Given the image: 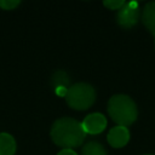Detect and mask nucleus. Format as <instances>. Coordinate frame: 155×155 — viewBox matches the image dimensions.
Instances as JSON below:
<instances>
[{"label": "nucleus", "instance_id": "f257e3e1", "mask_svg": "<svg viewBox=\"0 0 155 155\" xmlns=\"http://www.w3.org/2000/svg\"><path fill=\"white\" fill-rule=\"evenodd\" d=\"M50 136L58 147L73 149L82 144L86 132L80 121L73 117H61L53 122Z\"/></svg>", "mask_w": 155, "mask_h": 155}, {"label": "nucleus", "instance_id": "f03ea898", "mask_svg": "<svg viewBox=\"0 0 155 155\" xmlns=\"http://www.w3.org/2000/svg\"><path fill=\"white\" fill-rule=\"evenodd\" d=\"M108 113L117 126L132 125L138 115L134 101L127 94H114L108 102Z\"/></svg>", "mask_w": 155, "mask_h": 155}, {"label": "nucleus", "instance_id": "7ed1b4c3", "mask_svg": "<svg viewBox=\"0 0 155 155\" xmlns=\"http://www.w3.org/2000/svg\"><path fill=\"white\" fill-rule=\"evenodd\" d=\"M65 101L71 109L86 110L96 101L94 88L86 82H78L71 85L65 93Z\"/></svg>", "mask_w": 155, "mask_h": 155}, {"label": "nucleus", "instance_id": "20e7f679", "mask_svg": "<svg viewBox=\"0 0 155 155\" xmlns=\"http://www.w3.org/2000/svg\"><path fill=\"white\" fill-rule=\"evenodd\" d=\"M139 19V5L136 1H127L116 12V22L122 28H132Z\"/></svg>", "mask_w": 155, "mask_h": 155}, {"label": "nucleus", "instance_id": "39448f33", "mask_svg": "<svg viewBox=\"0 0 155 155\" xmlns=\"http://www.w3.org/2000/svg\"><path fill=\"white\" fill-rule=\"evenodd\" d=\"M81 124L86 133L98 134L105 130L107 117L101 113H92V114H88Z\"/></svg>", "mask_w": 155, "mask_h": 155}, {"label": "nucleus", "instance_id": "423d86ee", "mask_svg": "<svg viewBox=\"0 0 155 155\" xmlns=\"http://www.w3.org/2000/svg\"><path fill=\"white\" fill-rule=\"evenodd\" d=\"M108 143L113 148H122L130 140V131L124 126H115L108 133Z\"/></svg>", "mask_w": 155, "mask_h": 155}, {"label": "nucleus", "instance_id": "0eeeda50", "mask_svg": "<svg viewBox=\"0 0 155 155\" xmlns=\"http://www.w3.org/2000/svg\"><path fill=\"white\" fill-rule=\"evenodd\" d=\"M142 22L145 28L155 35V1L148 2L142 12Z\"/></svg>", "mask_w": 155, "mask_h": 155}, {"label": "nucleus", "instance_id": "6e6552de", "mask_svg": "<svg viewBox=\"0 0 155 155\" xmlns=\"http://www.w3.org/2000/svg\"><path fill=\"white\" fill-rule=\"evenodd\" d=\"M16 153V140L6 132L0 133V155H15Z\"/></svg>", "mask_w": 155, "mask_h": 155}, {"label": "nucleus", "instance_id": "1a4fd4ad", "mask_svg": "<svg viewBox=\"0 0 155 155\" xmlns=\"http://www.w3.org/2000/svg\"><path fill=\"white\" fill-rule=\"evenodd\" d=\"M81 155H108V153L101 143L88 142L82 147Z\"/></svg>", "mask_w": 155, "mask_h": 155}, {"label": "nucleus", "instance_id": "9d476101", "mask_svg": "<svg viewBox=\"0 0 155 155\" xmlns=\"http://www.w3.org/2000/svg\"><path fill=\"white\" fill-rule=\"evenodd\" d=\"M52 85L56 90L67 88V86L69 85V79H68V75L65 74V71H63V70L56 71L52 76Z\"/></svg>", "mask_w": 155, "mask_h": 155}, {"label": "nucleus", "instance_id": "9b49d317", "mask_svg": "<svg viewBox=\"0 0 155 155\" xmlns=\"http://www.w3.org/2000/svg\"><path fill=\"white\" fill-rule=\"evenodd\" d=\"M21 4L19 0H0V7L2 10H13Z\"/></svg>", "mask_w": 155, "mask_h": 155}, {"label": "nucleus", "instance_id": "f8f14e48", "mask_svg": "<svg viewBox=\"0 0 155 155\" xmlns=\"http://www.w3.org/2000/svg\"><path fill=\"white\" fill-rule=\"evenodd\" d=\"M124 4H125V1H122V0H107L103 2V5L110 10H119L122 7Z\"/></svg>", "mask_w": 155, "mask_h": 155}, {"label": "nucleus", "instance_id": "ddd939ff", "mask_svg": "<svg viewBox=\"0 0 155 155\" xmlns=\"http://www.w3.org/2000/svg\"><path fill=\"white\" fill-rule=\"evenodd\" d=\"M57 155H78L73 149H62Z\"/></svg>", "mask_w": 155, "mask_h": 155}, {"label": "nucleus", "instance_id": "4468645a", "mask_svg": "<svg viewBox=\"0 0 155 155\" xmlns=\"http://www.w3.org/2000/svg\"><path fill=\"white\" fill-rule=\"evenodd\" d=\"M145 155H153V154H145Z\"/></svg>", "mask_w": 155, "mask_h": 155}]
</instances>
